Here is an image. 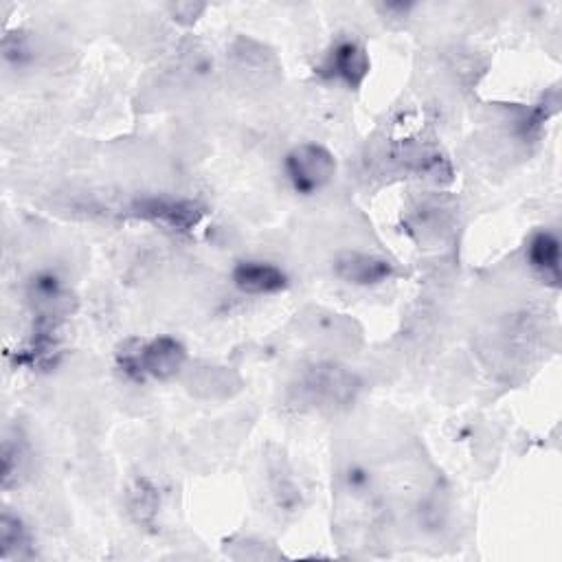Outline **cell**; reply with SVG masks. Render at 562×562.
Returning <instances> with one entry per match:
<instances>
[{"label":"cell","instance_id":"obj_10","mask_svg":"<svg viewBox=\"0 0 562 562\" xmlns=\"http://www.w3.org/2000/svg\"><path fill=\"white\" fill-rule=\"evenodd\" d=\"M33 555V538L29 527L11 512L0 516V558L24 560Z\"/></svg>","mask_w":562,"mask_h":562},{"label":"cell","instance_id":"obj_6","mask_svg":"<svg viewBox=\"0 0 562 562\" xmlns=\"http://www.w3.org/2000/svg\"><path fill=\"white\" fill-rule=\"evenodd\" d=\"M29 303L35 312V318L61 321L72 312L70 290L64 285L61 277L53 270H42L29 281Z\"/></svg>","mask_w":562,"mask_h":562},{"label":"cell","instance_id":"obj_12","mask_svg":"<svg viewBox=\"0 0 562 562\" xmlns=\"http://www.w3.org/2000/svg\"><path fill=\"white\" fill-rule=\"evenodd\" d=\"M24 463H26V450H24V441L15 435H7L2 441V470H0V479H2V490H9L13 485H18L20 474L24 472Z\"/></svg>","mask_w":562,"mask_h":562},{"label":"cell","instance_id":"obj_13","mask_svg":"<svg viewBox=\"0 0 562 562\" xmlns=\"http://www.w3.org/2000/svg\"><path fill=\"white\" fill-rule=\"evenodd\" d=\"M2 53H4V59H7V61L22 64V61L29 57V42H26V35H24V33H11V35H7L4 42H2Z\"/></svg>","mask_w":562,"mask_h":562},{"label":"cell","instance_id":"obj_4","mask_svg":"<svg viewBox=\"0 0 562 562\" xmlns=\"http://www.w3.org/2000/svg\"><path fill=\"white\" fill-rule=\"evenodd\" d=\"M318 75L331 81H340L342 86L358 90L371 70V59L362 42L353 37L336 40L318 64Z\"/></svg>","mask_w":562,"mask_h":562},{"label":"cell","instance_id":"obj_9","mask_svg":"<svg viewBox=\"0 0 562 562\" xmlns=\"http://www.w3.org/2000/svg\"><path fill=\"white\" fill-rule=\"evenodd\" d=\"M527 261L544 283H551L553 288L560 285V239L555 233H533L527 244Z\"/></svg>","mask_w":562,"mask_h":562},{"label":"cell","instance_id":"obj_11","mask_svg":"<svg viewBox=\"0 0 562 562\" xmlns=\"http://www.w3.org/2000/svg\"><path fill=\"white\" fill-rule=\"evenodd\" d=\"M127 505L136 522L140 525H151L156 509H158V494L156 487L147 479H136L134 485L130 487Z\"/></svg>","mask_w":562,"mask_h":562},{"label":"cell","instance_id":"obj_7","mask_svg":"<svg viewBox=\"0 0 562 562\" xmlns=\"http://www.w3.org/2000/svg\"><path fill=\"white\" fill-rule=\"evenodd\" d=\"M334 274L349 285H378L395 274V266L380 255L345 250L334 259Z\"/></svg>","mask_w":562,"mask_h":562},{"label":"cell","instance_id":"obj_5","mask_svg":"<svg viewBox=\"0 0 562 562\" xmlns=\"http://www.w3.org/2000/svg\"><path fill=\"white\" fill-rule=\"evenodd\" d=\"M138 217L162 224L171 231L187 233L195 228L204 217V206L198 200L171 198V195H147L134 202Z\"/></svg>","mask_w":562,"mask_h":562},{"label":"cell","instance_id":"obj_2","mask_svg":"<svg viewBox=\"0 0 562 562\" xmlns=\"http://www.w3.org/2000/svg\"><path fill=\"white\" fill-rule=\"evenodd\" d=\"M358 391V375L336 362H318L305 369L296 384L299 400L323 411H334L351 404Z\"/></svg>","mask_w":562,"mask_h":562},{"label":"cell","instance_id":"obj_1","mask_svg":"<svg viewBox=\"0 0 562 562\" xmlns=\"http://www.w3.org/2000/svg\"><path fill=\"white\" fill-rule=\"evenodd\" d=\"M187 362V349L173 336H156L149 340L132 338L116 351V367L134 382L169 380Z\"/></svg>","mask_w":562,"mask_h":562},{"label":"cell","instance_id":"obj_8","mask_svg":"<svg viewBox=\"0 0 562 562\" xmlns=\"http://www.w3.org/2000/svg\"><path fill=\"white\" fill-rule=\"evenodd\" d=\"M231 279L235 288L246 294H274L288 285V274L279 266L257 259L239 261L233 268Z\"/></svg>","mask_w":562,"mask_h":562},{"label":"cell","instance_id":"obj_3","mask_svg":"<svg viewBox=\"0 0 562 562\" xmlns=\"http://www.w3.org/2000/svg\"><path fill=\"white\" fill-rule=\"evenodd\" d=\"M283 171L296 193L312 195L334 180L336 158L318 143H301L285 154Z\"/></svg>","mask_w":562,"mask_h":562},{"label":"cell","instance_id":"obj_14","mask_svg":"<svg viewBox=\"0 0 562 562\" xmlns=\"http://www.w3.org/2000/svg\"><path fill=\"white\" fill-rule=\"evenodd\" d=\"M204 9H206V7H204V4H200V2H176V4H171V7H169V11H171L173 20L184 22V24L195 22V20L202 15V11H204Z\"/></svg>","mask_w":562,"mask_h":562}]
</instances>
